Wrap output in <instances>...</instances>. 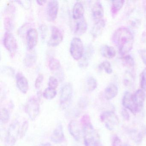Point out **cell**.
Here are the masks:
<instances>
[{
    "mask_svg": "<svg viewBox=\"0 0 146 146\" xmlns=\"http://www.w3.org/2000/svg\"><path fill=\"white\" fill-rule=\"evenodd\" d=\"M112 41L117 48L119 54L124 56L133 48L134 36L128 28L121 27L114 31L112 36Z\"/></svg>",
    "mask_w": 146,
    "mask_h": 146,
    "instance_id": "1",
    "label": "cell"
},
{
    "mask_svg": "<svg viewBox=\"0 0 146 146\" xmlns=\"http://www.w3.org/2000/svg\"><path fill=\"white\" fill-rule=\"evenodd\" d=\"M83 137L85 146H103L98 134L90 123L84 126Z\"/></svg>",
    "mask_w": 146,
    "mask_h": 146,
    "instance_id": "2",
    "label": "cell"
},
{
    "mask_svg": "<svg viewBox=\"0 0 146 146\" xmlns=\"http://www.w3.org/2000/svg\"><path fill=\"white\" fill-rule=\"evenodd\" d=\"M100 119L107 129L110 131L115 129L119 123L117 116L113 111H106L102 113Z\"/></svg>",
    "mask_w": 146,
    "mask_h": 146,
    "instance_id": "3",
    "label": "cell"
},
{
    "mask_svg": "<svg viewBox=\"0 0 146 146\" xmlns=\"http://www.w3.org/2000/svg\"><path fill=\"white\" fill-rule=\"evenodd\" d=\"M73 94V88L70 83L65 84L60 91V107L61 109L64 110L69 107L70 104Z\"/></svg>",
    "mask_w": 146,
    "mask_h": 146,
    "instance_id": "4",
    "label": "cell"
},
{
    "mask_svg": "<svg viewBox=\"0 0 146 146\" xmlns=\"http://www.w3.org/2000/svg\"><path fill=\"white\" fill-rule=\"evenodd\" d=\"M25 110L30 119L35 120L38 117L40 112V103L38 99L35 97L31 98L26 103Z\"/></svg>",
    "mask_w": 146,
    "mask_h": 146,
    "instance_id": "5",
    "label": "cell"
},
{
    "mask_svg": "<svg viewBox=\"0 0 146 146\" xmlns=\"http://www.w3.org/2000/svg\"><path fill=\"white\" fill-rule=\"evenodd\" d=\"M70 52L75 60H79L82 58L84 53V49L81 39L77 37L72 39L70 47Z\"/></svg>",
    "mask_w": 146,
    "mask_h": 146,
    "instance_id": "6",
    "label": "cell"
},
{
    "mask_svg": "<svg viewBox=\"0 0 146 146\" xmlns=\"http://www.w3.org/2000/svg\"><path fill=\"white\" fill-rule=\"evenodd\" d=\"M20 128L18 121H15L10 125L6 138V142L7 144L10 146H13L15 144L18 136H19Z\"/></svg>",
    "mask_w": 146,
    "mask_h": 146,
    "instance_id": "7",
    "label": "cell"
},
{
    "mask_svg": "<svg viewBox=\"0 0 146 146\" xmlns=\"http://www.w3.org/2000/svg\"><path fill=\"white\" fill-rule=\"evenodd\" d=\"M64 38V32L63 31L56 26L52 28V33L48 44L52 47L58 46L63 41Z\"/></svg>",
    "mask_w": 146,
    "mask_h": 146,
    "instance_id": "8",
    "label": "cell"
},
{
    "mask_svg": "<svg viewBox=\"0 0 146 146\" xmlns=\"http://www.w3.org/2000/svg\"><path fill=\"white\" fill-rule=\"evenodd\" d=\"M4 46L11 54H14L17 49V40L13 35L9 32H7L3 39Z\"/></svg>",
    "mask_w": 146,
    "mask_h": 146,
    "instance_id": "9",
    "label": "cell"
},
{
    "mask_svg": "<svg viewBox=\"0 0 146 146\" xmlns=\"http://www.w3.org/2000/svg\"><path fill=\"white\" fill-rule=\"evenodd\" d=\"M122 104L125 108L129 110L133 114L137 113L136 107L133 101V96L130 92L126 91L122 99Z\"/></svg>",
    "mask_w": 146,
    "mask_h": 146,
    "instance_id": "10",
    "label": "cell"
},
{
    "mask_svg": "<svg viewBox=\"0 0 146 146\" xmlns=\"http://www.w3.org/2000/svg\"><path fill=\"white\" fill-rule=\"evenodd\" d=\"M59 9V3L57 1H49L47 5L48 20L51 22L54 21L58 16Z\"/></svg>",
    "mask_w": 146,
    "mask_h": 146,
    "instance_id": "11",
    "label": "cell"
},
{
    "mask_svg": "<svg viewBox=\"0 0 146 146\" xmlns=\"http://www.w3.org/2000/svg\"><path fill=\"white\" fill-rule=\"evenodd\" d=\"M132 96L133 101L136 107L137 113L139 112L143 109L146 98V95L144 91L142 89L138 90Z\"/></svg>",
    "mask_w": 146,
    "mask_h": 146,
    "instance_id": "12",
    "label": "cell"
},
{
    "mask_svg": "<svg viewBox=\"0 0 146 146\" xmlns=\"http://www.w3.org/2000/svg\"><path fill=\"white\" fill-rule=\"evenodd\" d=\"M38 33L35 29H30L27 31L26 35L27 46L29 50H32L37 44Z\"/></svg>",
    "mask_w": 146,
    "mask_h": 146,
    "instance_id": "13",
    "label": "cell"
},
{
    "mask_svg": "<svg viewBox=\"0 0 146 146\" xmlns=\"http://www.w3.org/2000/svg\"><path fill=\"white\" fill-rule=\"evenodd\" d=\"M16 78L17 87L23 94H26L29 89V82L27 78L20 72L17 74Z\"/></svg>",
    "mask_w": 146,
    "mask_h": 146,
    "instance_id": "14",
    "label": "cell"
},
{
    "mask_svg": "<svg viewBox=\"0 0 146 146\" xmlns=\"http://www.w3.org/2000/svg\"><path fill=\"white\" fill-rule=\"evenodd\" d=\"M104 9L101 3L97 1L95 3L92 8V15L95 23L103 19Z\"/></svg>",
    "mask_w": 146,
    "mask_h": 146,
    "instance_id": "15",
    "label": "cell"
},
{
    "mask_svg": "<svg viewBox=\"0 0 146 146\" xmlns=\"http://www.w3.org/2000/svg\"><path fill=\"white\" fill-rule=\"evenodd\" d=\"M65 137L64 134L63 127L61 124L57 125L51 136V141L55 143H62L64 140Z\"/></svg>",
    "mask_w": 146,
    "mask_h": 146,
    "instance_id": "16",
    "label": "cell"
},
{
    "mask_svg": "<svg viewBox=\"0 0 146 146\" xmlns=\"http://www.w3.org/2000/svg\"><path fill=\"white\" fill-rule=\"evenodd\" d=\"M94 49L93 47L90 45L87 47L86 51L84 53L83 55L79 62V66L81 68H85L88 66L90 60L93 56Z\"/></svg>",
    "mask_w": 146,
    "mask_h": 146,
    "instance_id": "17",
    "label": "cell"
},
{
    "mask_svg": "<svg viewBox=\"0 0 146 146\" xmlns=\"http://www.w3.org/2000/svg\"><path fill=\"white\" fill-rule=\"evenodd\" d=\"M68 129L70 134L75 138V140L79 141L81 136V128L77 121L71 120L69 123Z\"/></svg>",
    "mask_w": 146,
    "mask_h": 146,
    "instance_id": "18",
    "label": "cell"
},
{
    "mask_svg": "<svg viewBox=\"0 0 146 146\" xmlns=\"http://www.w3.org/2000/svg\"><path fill=\"white\" fill-rule=\"evenodd\" d=\"M118 93V89L114 84H111L105 89V97L107 100H110L115 98Z\"/></svg>",
    "mask_w": 146,
    "mask_h": 146,
    "instance_id": "19",
    "label": "cell"
},
{
    "mask_svg": "<svg viewBox=\"0 0 146 146\" xmlns=\"http://www.w3.org/2000/svg\"><path fill=\"white\" fill-rule=\"evenodd\" d=\"M84 9L83 5L80 2L75 3L72 9V17L74 19L78 20L84 17Z\"/></svg>",
    "mask_w": 146,
    "mask_h": 146,
    "instance_id": "20",
    "label": "cell"
},
{
    "mask_svg": "<svg viewBox=\"0 0 146 146\" xmlns=\"http://www.w3.org/2000/svg\"><path fill=\"white\" fill-rule=\"evenodd\" d=\"M88 29V25L85 19L83 17L77 22L75 28V33L78 35H82L85 33Z\"/></svg>",
    "mask_w": 146,
    "mask_h": 146,
    "instance_id": "21",
    "label": "cell"
},
{
    "mask_svg": "<svg viewBox=\"0 0 146 146\" xmlns=\"http://www.w3.org/2000/svg\"><path fill=\"white\" fill-rule=\"evenodd\" d=\"M106 21L104 19L95 23L91 31V34L93 37L96 38L101 34L103 29L106 26Z\"/></svg>",
    "mask_w": 146,
    "mask_h": 146,
    "instance_id": "22",
    "label": "cell"
},
{
    "mask_svg": "<svg viewBox=\"0 0 146 146\" xmlns=\"http://www.w3.org/2000/svg\"><path fill=\"white\" fill-rule=\"evenodd\" d=\"M102 55L107 58L111 59L116 56V52L114 48L112 46L104 45L101 48Z\"/></svg>",
    "mask_w": 146,
    "mask_h": 146,
    "instance_id": "23",
    "label": "cell"
},
{
    "mask_svg": "<svg viewBox=\"0 0 146 146\" xmlns=\"http://www.w3.org/2000/svg\"><path fill=\"white\" fill-rule=\"evenodd\" d=\"M124 1H112L111 13L113 17H116L118 13L122 9L124 4Z\"/></svg>",
    "mask_w": 146,
    "mask_h": 146,
    "instance_id": "24",
    "label": "cell"
},
{
    "mask_svg": "<svg viewBox=\"0 0 146 146\" xmlns=\"http://www.w3.org/2000/svg\"><path fill=\"white\" fill-rule=\"evenodd\" d=\"M36 60V55L35 53H29L25 58V64L27 67H32L35 64Z\"/></svg>",
    "mask_w": 146,
    "mask_h": 146,
    "instance_id": "25",
    "label": "cell"
},
{
    "mask_svg": "<svg viewBox=\"0 0 146 146\" xmlns=\"http://www.w3.org/2000/svg\"><path fill=\"white\" fill-rule=\"evenodd\" d=\"M86 85L88 91H93L97 88V81L94 77H89L86 81Z\"/></svg>",
    "mask_w": 146,
    "mask_h": 146,
    "instance_id": "26",
    "label": "cell"
},
{
    "mask_svg": "<svg viewBox=\"0 0 146 146\" xmlns=\"http://www.w3.org/2000/svg\"><path fill=\"white\" fill-rule=\"evenodd\" d=\"M48 66L51 70L55 71L60 68L61 64L58 60L55 58H52L48 61Z\"/></svg>",
    "mask_w": 146,
    "mask_h": 146,
    "instance_id": "27",
    "label": "cell"
},
{
    "mask_svg": "<svg viewBox=\"0 0 146 146\" xmlns=\"http://www.w3.org/2000/svg\"><path fill=\"white\" fill-rule=\"evenodd\" d=\"M42 95L45 99L51 100L54 99L56 96L57 92L55 90L52 89L48 87L45 90Z\"/></svg>",
    "mask_w": 146,
    "mask_h": 146,
    "instance_id": "28",
    "label": "cell"
},
{
    "mask_svg": "<svg viewBox=\"0 0 146 146\" xmlns=\"http://www.w3.org/2000/svg\"><path fill=\"white\" fill-rule=\"evenodd\" d=\"M143 135H145L143 132H138L134 130L130 132V136L131 138L137 143L141 142L143 137Z\"/></svg>",
    "mask_w": 146,
    "mask_h": 146,
    "instance_id": "29",
    "label": "cell"
},
{
    "mask_svg": "<svg viewBox=\"0 0 146 146\" xmlns=\"http://www.w3.org/2000/svg\"><path fill=\"white\" fill-rule=\"evenodd\" d=\"M1 121L4 124L7 123L10 119L9 111L5 108H3L1 110Z\"/></svg>",
    "mask_w": 146,
    "mask_h": 146,
    "instance_id": "30",
    "label": "cell"
},
{
    "mask_svg": "<svg viewBox=\"0 0 146 146\" xmlns=\"http://www.w3.org/2000/svg\"><path fill=\"white\" fill-rule=\"evenodd\" d=\"M99 68L100 70H104L105 72L108 74H111L113 72L111 64L108 61H105L102 63L99 66Z\"/></svg>",
    "mask_w": 146,
    "mask_h": 146,
    "instance_id": "31",
    "label": "cell"
},
{
    "mask_svg": "<svg viewBox=\"0 0 146 146\" xmlns=\"http://www.w3.org/2000/svg\"><path fill=\"white\" fill-rule=\"evenodd\" d=\"M123 63L125 66L128 67H133L135 65V61L134 59L131 55L127 54L123 56Z\"/></svg>",
    "mask_w": 146,
    "mask_h": 146,
    "instance_id": "32",
    "label": "cell"
},
{
    "mask_svg": "<svg viewBox=\"0 0 146 146\" xmlns=\"http://www.w3.org/2000/svg\"><path fill=\"white\" fill-rule=\"evenodd\" d=\"M140 84L142 89L146 91V68L143 70L141 74Z\"/></svg>",
    "mask_w": 146,
    "mask_h": 146,
    "instance_id": "33",
    "label": "cell"
},
{
    "mask_svg": "<svg viewBox=\"0 0 146 146\" xmlns=\"http://www.w3.org/2000/svg\"><path fill=\"white\" fill-rule=\"evenodd\" d=\"M29 122L28 121H25L24 122L20 128L19 131V137L20 138H23L25 135L27 130L29 127Z\"/></svg>",
    "mask_w": 146,
    "mask_h": 146,
    "instance_id": "34",
    "label": "cell"
},
{
    "mask_svg": "<svg viewBox=\"0 0 146 146\" xmlns=\"http://www.w3.org/2000/svg\"><path fill=\"white\" fill-rule=\"evenodd\" d=\"M48 85L50 88L56 90L58 85V80L54 77H50L48 80Z\"/></svg>",
    "mask_w": 146,
    "mask_h": 146,
    "instance_id": "35",
    "label": "cell"
},
{
    "mask_svg": "<svg viewBox=\"0 0 146 146\" xmlns=\"http://www.w3.org/2000/svg\"><path fill=\"white\" fill-rule=\"evenodd\" d=\"M43 79H44V76L42 74H40L38 75L35 83V87L36 88L38 89L40 87L41 85L43 82Z\"/></svg>",
    "mask_w": 146,
    "mask_h": 146,
    "instance_id": "36",
    "label": "cell"
},
{
    "mask_svg": "<svg viewBox=\"0 0 146 146\" xmlns=\"http://www.w3.org/2000/svg\"><path fill=\"white\" fill-rule=\"evenodd\" d=\"M40 31L41 36L42 39H45L47 32V27L45 25H42L40 27Z\"/></svg>",
    "mask_w": 146,
    "mask_h": 146,
    "instance_id": "37",
    "label": "cell"
},
{
    "mask_svg": "<svg viewBox=\"0 0 146 146\" xmlns=\"http://www.w3.org/2000/svg\"><path fill=\"white\" fill-rule=\"evenodd\" d=\"M139 52L143 62L144 64L146 65V49H141Z\"/></svg>",
    "mask_w": 146,
    "mask_h": 146,
    "instance_id": "38",
    "label": "cell"
},
{
    "mask_svg": "<svg viewBox=\"0 0 146 146\" xmlns=\"http://www.w3.org/2000/svg\"><path fill=\"white\" fill-rule=\"evenodd\" d=\"M123 144L120 138L118 136L114 137L113 140L112 146H121Z\"/></svg>",
    "mask_w": 146,
    "mask_h": 146,
    "instance_id": "39",
    "label": "cell"
},
{
    "mask_svg": "<svg viewBox=\"0 0 146 146\" xmlns=\"http://www.w3.org/2000/svg\"><path fill=\"white\" fill-rule=\"evenodd\" d=\"M121 114L125 120H126V121L129 120V114L126 109H123L122 110V111H121Z\"/></svg>",
    "mask_w": 146,
    "mask_h": 146,
    "instance_id": "40",
    "label": "cell"
},
{
    "mask_svg": "<svg viewBox=\"0 0 146 146\" xmlns=\"http://www.w3.org/2000/svg\"><path fill=\"white\" fill-rule=\"evenodd\" d=\"M16 2L19 3L23 7L27 8H29L31 6L30 1H16Z\"/></svg>",
    "mask_w": 146,
    "mask_h": 146,
    "instance_id": "41",
    "label": "cell"
},
{
    "mask_svg": "<svg viewBox=\"0 0 146 146\" xmlns=\"http://www.w3.org/2000/svg\"><path fill=\"white\" fill-rule=\"evenodd\" d=\"M36 2L38 5L42 6L44 4H45L46 2V1H37Z\"/></svg>",
    "mask_w": 146,
    "mask_h": 146,
    "instance_id": "42",
    "label": "cell"
},
{
    "mask_svg": "<svg viewBox=\"0 0 146 146\" xmlns=\"http://www.w3.org/2000/svg\"><path fill=\"white\" fill-rule=\"evenodd\" d=\"M42 146H53L52 145V144H50V143H45V144H43V145H42Z\"/></svg>",
    "mask_w": 146,
    "mask_h": 146,
    "instance_id": "43",
    "label": "cell"
},
{
    "mask_svg": "<svg viewBox=\"0 0 146 146\" xmlns=\"http://www.w3.org/2000/svg\"><path fill=\"white\" fill-rule=\"evenodd\" d=\"M121 146H131V145H129V144H127V143H124V144H122Z\"/></svg>",
    "mask_w": 146,
    "mask_h": 146,
    "instance_id": "44",
    "label": "cell"
}]
</instances>
